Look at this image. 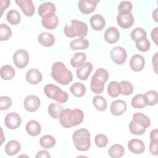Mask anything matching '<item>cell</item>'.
Instances as JSON below:
<instances>
[{
  "instance_id": "20",
  "label": "cell",
  "mask_w": 158,
  "mask_h": 158,
  "mask_svg": "<svg viewBox=\"0 0 158 158\" xmlns=\"http://www.w3.org/2000/svg\"><path fill=\"white\" fill-rule=\"evenodd\" d=\"M25 78L30 84L36 85L41 81L43 76L41 72L38 69H31L26 73Z\"/></svg>"
},
{
  "instance_id": "7",
  "label": "cell",
  "mask_w": 158,
  "mask_h": 158,
  "mask_svg": "<svg viewBox=\"0 0 158 158\" xmlns=\"http://www.w3.org/2000/svg\"><path fill=\"white\" fill-rule=\"evenodd\" d=\"M13 62L15 66L19 69L25 67L29 62L28 52L23 49L17 50L13 55Z\"/></svg>"
},
{
  "instance_id": "42",
  "label": "cell",
  "mask_w": 158,
  "mask_h": 158,
  "mask_svg": "<svg viewBox=\"0 0 158 158\" xmlns=\"http://www.w3.org/2000/svg\"><path fill=\"white\" fill-rule=\"evenodd\" d=\"M133 5L131 2L128 1H122L118 6V11L120 14H127L131 13Z\"/></svg>"
},
{
  "instance_id": "33",
  "label": "cell",
  "mask_w": 158,
  "mask_h": 158,
  "mask_svg": "<svg viewBox=\"0 0 158 158\" xmlns=\"http://www.w3.org/2000/svg\"><path fill=\"white\" fill-rule=\"evenodd\" d=\"M86 59V56L84 52H77L70 59V63L73 67H78L84 64Z\"/></svg>"
},
{
  "instance_id": "12",
  "label": "cell",
  "mask_w": 158,
  "mask_h": 158,
  "mask_svg": "<svg viewBox=\"0 0 158 158\" xmlns=\"http://www.w3.org/2000/svg\"><path fill=\"white\" fill-rule=\"evenodd\" d=\"M40 99L35 95H29L25 98L23 101V106L25 109L30 112H33L38 110L40 106Z\"/></svg>"
},
{
  "instance_id": "53",
  "label": "cell",
  "mask_w": 158,
  "mask_h": 158,
  "mask_svg": "<svg viewBox=\"0 0 158 158\" xmlns=\"http://www.w3.org/2000/svg\"><path fill=\"white\" fill-rule=\"evenodd\" d=\"M157 10H158V8H156L154 11L152 12V17L154 18V20L156 22H158V19H157Z\"/></svg>"
},
{
  "instance_id": "34",
  "label": "cell",
  "mask_w": 158,
  "mask_h": 158,
  "mask_svg": "<svg viewBox=\"0 0 158 158\" xmlns=\"http://www.w3.org/2000/svg\"><path fill=\"white\" fill-rule=\"evenodd\" d=\"M131 106L135 109L145 107L147 105L144 94H138L135 95L131 101Z\"/></svg>"
},
{
  "instance_id": "37",
  "label": "cell",
  "mask_w": 158,
  "mask_h": 158,
  "mask_svg": "<svg viewBox=\"0 0 158 158\" xmlns=\"http://www.w3.org/2000/svg\"><path fill=\"white\" fill-rule=\"evenodd\" d=\"M120 93L125 96L130 95L132 94L134 90L133 85L128 81H122L119 83Z\"/></svg>"
},
{
  "instance_id": "54",
  "label": "cell",
  "mask_w": 158,
  "mask_h": 158,
  "mask_svg": "<svg viewBox=\"0 0 158 158\" xmlns=\"http://www.w3.org/2000/svg\"><path fill=\"white\" fill-rule=\"evenodd\" d=\"M1 133H2V142L1 143V145H2V143H3V132H2V128H1Z\"/></svg>"
},
{
  "instance_id": "49",
  "label": "cell",
  "mask_w": 158,
  "mask_h": 158,
  "mask_svg": "<svg viewBox=\"0 0 158 158\" xmlns=\"http://www.w3.org/2000/svg\"><path fill=\"white\" fill-rule=\"evenodd\" d=\"M150 139L151 142L158 143V130L154 129L150 133Z\"/></svg>"
},
{
  "instance_id": "43",
  "label": "cell",
  "mask_w": 158,
  "mask_h": 158,
  "mask_svg": "<svg viewBox=\"0 0 158 158\" xmlns=\"http://www.w3.org/2000/svg\"><path fill=\"white\" fill-rule=\"evenodd\" d=\"M129 130L130 132L133 135H141L145 133L146 128L140 126L139 125L131 120L129 124Z\"/></svg>"
},
{
  "instance_id": "25",
  "label": "cell",
  "mask_w": 158,
  "mask_h": 158,
  "mask_svg": "<svg viewBox=\"0 0 158 158\" xmlns=\"http://www.w3.org/2000/svg\"><path fill=\"white\" fill-rule=\"evenodd\" d=\"M25 130L27 133L30 136H36L41 133V127L37 121L30 120L27 123Z\"/></svg>"
},
{
  "instance_id": "19",
  "label": "cell",
  "mask_w": 158,
  "mask_h": 158,
  "mask_svg": "<svg viewBox=\"0 0 158 158\" xmlns=\"http://www.w3.org/2000/svg\"><path fill=\"white\" fill-rule=\"evenodd\" d=\"M104 38L108 43L114 44L118 41L120 38L119 31L114 27H109L104 32Z\"/></svg>"
},
{
  "instance_id": "26",
  "label": "cell",
  "mask_w": 158,
  "mask_h": 158,
  "mask_svg": "<svg viewBox=\"0 0 158 158\" xmlns=\"http://www.w3.org/2000/svg\"><path fill=\"white\" fill-rule=\"evenodd\" d=\"M133 122L136 123L137 124L139 125L140 126L144 128H148L150 126L151 121L149 118L146 115L144 114L141 112H136L133 115Z\"/></svg>"
},
{
  "instance_id": "32",
  "label": "cell",
  "mask_w": 158,
  "mask_h": 158,
  "mask_svg": "<svg viewBox=\"0 0 158 158\" xmlns=\"http://www.w3.org/2000/svg\"><path fill=\"white\" fill-rule=\"evenodd\" d=\"M40 144L42 148L44 149H51L55 146L56 139L52 136L46 135L40 138Z\"/></svg>"
},
{
  "instance_id": "24",
  "label": "cell",
  "mask_w": 158,
  "mask_h": 158,
  "mask_svg": "<svg viewBox=\"0 0 158 158\" xmlns=\"http://www.w3.org/2000/svg\"><path fill=\"white\" fill-rule=\"evenodd\" d=\"M89 45V41L84 38H79L73 40L70 43V48L73 51L86 49L88 48Z\"/></svg>"
},
{
  "instance_id": "28",
  "label": "cell",
  "mask_w": 158,
  "mask_h": 158,
  "mask_svg": "<svg viewBox=\"0 0 158 158\" xmlns=\"http://www.w3.org/2000/svg\"><path fill=\"white\" fill-rule=\"evenodd\" d=\"M41 23L45 28L52 30L57 27L59 23V18L55 14L49 17L42 19Z\"/></svg>"
},
{
  "instance_id": "27",
  "label": "cell",
  "mask_w": 158,
  "mask_h": 158,
  "mask_svg": "<svg viewBox=\"0 0 158 158\" xmlns=\"http://www.w3.org/2000/svg\"><path fill=\"white\" fill-rule=\"evenodd\" d=\"M64 109L63 107L59 103L52 102L49 105L48 111L51 117L55 119H58Z\"/></svg>"
},
{
  "instance_id": "14",
  "label": "cell",
  "mask_w": 158,
  "mask_h": 158,
  "mask_svg": "<svg viewBox=\"0 0 158 158\" xmlns=\"http://www.w3.org/2000/svg\"><path fill=\"white\" fill-rule=\"evenodd\" d=\"M127 105L125 101L122 99H117L111 103L110 110L112 115L115 116H119L122 115L127 110Z\"/></svg>"
},
{
  "instance_id": "1",
  "label": "cell",
  "mask_w": 158,
  "mask_h": 158,
  "mask_svg": "<svg viewBox=\"0 0 158 158\" xmlns=\"http://www.w3.org/2000/svg\"><path fill=\"white\" fill-rule=\"evenodd\" d=\"M84 114L80 109H65L59 118L60 125L66 128L80 125L83 120Z\"/></svg>"
},
{
  "instance_id": "50",
  "label": "cell",
  "mask_w": 158,
  "mask_h": 158,
  "mask_svg": "<svg viewBox=\"0 0 158 158\" xmlns=\"http://www.w3.org/2000/svg\"><path fill=\"white\" fill-rule=\"evenodd\" d=\"M157 35H158V27H155L153 28L151 33V37L152 41L155 43L156 45L158 44L157 43Z\"/></svg>"
},
{
  "instance_id": "36",
  "label": "cell",
  "mask_w": 158,
  "mask_h": 158,
  "mask_svg": "<svg viewBox=\"0 0 158 158\" xmlns=\"http://www.w3.org/2000/svg\"><path fill=\"white\" fill-rule=\"evenodd\" d=\"M146 105L152 106L157 104L158 102V94L156 91L150 90L146 93L144 94Z\"/></svg>"
},
{
  "instance_id": "16",
  "label": "cell",
  "mask_w": 158,
  "mask_h": 158,
  "mask_svg": "<svg viewBox=\"0 0 158 158\" xmlns=\"http://www.w3.org/2000/svg\"><path fill=\"white\" fill-rule=\"evenodd\" d=\"M128 148L131 152L140 154L144 152L146 146L142 140L139 139H131L128 143Z\"/></svg>"
},
{
  "instance_id": "52",
  "label": "cell",
  "mask_w": 158,
  "mask_h": 158,
  "mask_svg": "<svg viewBox=\"0 0 158 158\" xmlns=\"http://www.w3.org/2000/svg\"><path fill=\"white\" fill-rule=\"evenodd\" d=\"M157 54H158V52H156L154 56L152 57V65H153V67H154V72L156 73H157Z\"/></svg>"
},
{
  "instance_id": "3",
  "label": "cell",
  "mask_w": 158,
  "mask_h": 158,
  "mask_svg": "<svg viewBox=\"0 0 158 158\" xmlns=\"http://www.w3.org/2000/svg\"><path fill=\"white\" fill-rule=\"evenodd\" d=\"M64 34L69 38L78 36L84 38L88 33V26L86 23L78 20H71L67 23L64 29Z\"/></svg>"
},
{
  "instance_id": "4",
  "label": "cell",
  "mask_w": 158,
  "mask_h": 158,
  "mask_svg": "<svg viewBox=\"0 0 158 158\" xmlns=\"http://www.w3.org/2000/svg\"><path fill=\"white\" fill-rule=\"evenodd\" d=\"M72 140L75 148L80 151H86L91 146L90 133L86 128H80L74 131Z\"/></svg>"
},
{
  "instance_id": "21",
  "label": "cell",
  "mask_w": 158,
  "mask_h": 158,
  "mask_svg": "<svg viewBox=\"0 0 158 158\" xmlns=\"http://www.w3.org/2000/svg\"><path fill=\"white\" fill-rule=\"evenodd\" d=\"M89 22L93 29L96 31L102 30L106 25L105 19L100 14H94L92 15L90 18Z\"/></svg>"
},
{
  "instance_id": "41",
  "label": "cell",
  "mask_w": 158,
  "mask_h": 158,
  "mask_svg": "<svg viewBox=\"0 0 158 158\" xmlns=\"http://www.w3.org/2000/svg\"><path fill=\"white\" fill-rule=\"evenodd\" d=\"M0 27V40H8L12 36L11 28L5 23H1Z\"/></svg>"
},
{
  "instance_id": "30",
  "label": "cell",
  "mask_w": 158,
  "mask_h": 158,
  "mask_svg": "<svg viewBox=\"0 0 158 158\" xmlns=\"http://www.w3.org/2000/svg\"><path fill=\"white\" fill-rule=\"evenodd\" d=\"M124 148L119 144H113L108 151V154L112 158H120L124 154Z\"/></svg>"
},
{
  "instance_id": "6",
  "label": "cell",
  "mask_w": 158,
  "mask_h": 158,
  "mask_svg": "<svg viewBox=\"0 0 158 158\" xmlns=\"http://www.w3.org/2000/svg\"><path fill=\"white\" fill-rule=\"evenodd\" d=\"M44 92L49 98L54 99L60 104L65 103L69 98L67 92L52 83H49L44 86Z\"/></svg>"
},
{
  "instance_id": "46",
  "label": "cell",
  "mask_w": 158,
  "mask_h": 158,
  "mask_svg": "<svg viewBox=\"0 0 158 158\" xmlns=\"http://www.w3.org/2000/svg\"><path fill=\"white\" fill-rule=\"evenodd\" d=\"M12 105V99L6 96L0 97V110L8 109Z\"/></svg>"
},
{
  "instance_id": "31",
  "label": "cell",
  "mask_w": 158,
  "mask_h": 158,
  "mask_svg": "<svg viewBox=\"0 0 158 158\" xmlns=\"http://www.w3.org/2000/svg\"><path fill=\"white\" fill-rule=\"evenodd\" d=\"M15 75L14 69L9 65H3L1 69V77L3 80H11Z\"/></svg>"
},
{
  "instance_id": "29",
  "label": "cell",
  "mask_w": 158,
  "mask_h": 158,
  "mask_svg": "<svg viewBox=\"0 0 158 158\" xmlns=\"http://www.w3.org/2000/svg\"><path fill=\"white\" fill-rule=\"evenodd\" d=\"M70 90L74 96L80 98L85 94L86 87L82 83L76 82L70 86Z\"/></svg>"
},
{
  "instance_id": "35",
  "label": "cell",
  "mask_w": 158,
  "mask_h": 158,
  "mask_svg": "<svg viewBox=\"0 0 158 158\" xmlns=\"http://www.w3.org/2000/svg\"><path fill=\"white\" fill-rule=\"evenodd\" d=\"M93 104L94 107L99 110L104 111L106 109L107 104L106 99L102 96H96L93 99Z\"/></svg>"
},
{
  "instance_id": "17",
  "label": "cell",
  "mask_w": 158,
  "mask_h": 158,
  "mask_svg": "<svg viewBox=\"0 0 158 158\" xmlns=\"http://www.w3.org/2000/svg\"><path fill=\"white\" fill-rule=\"evenodd\" d=\"M145 65V59L141 55L135 54L130 60V66L135 72L141 71Z\"/></svg>"
},
{
  "instance_id": "40",
  "label": "cell",
  "mask_w": 158,
  "mask_h": 158,
  "mask_svg": "<svg viewBox=\"0 0 158 158\" xmlns=\"http://www.w3.org/2000/svg\"><path fill=\"white\" fill-rule=\"evenodd\" d=\"M135 42L136 48L141 52H147L150 49L151 44L147 37L141 38L136 41Z\"/></svg>"
},
{
  "instance_id": "8",
  "label": "cell",
  "mask_w": 158,
  "mask_h": 158,
  "mask_svg": "<svg viewBox=\"0 0 158 158\" xmlns=\"http://www.w3.org/2000/svg\"><path fill=\"white\" fill-rule=\"evenodd\" d=\"M127 54L126 50L120 46L114 48L110 51V57L115 64L118 65L123 64L127 59Z\"/></svg>"
},
{
  "instance_id": "47",
  "label": "cell",
  "mask_w": 158,
  "mask_h": 158,
  "mask_svg": "<svg viewBox=\"0 0 158 158\" xmlns=\"http://www.w3.org/2000/svg\"><path fill=\"white\" fill-rule=\"evenodd\" d=\"M149 151L153 156L158 154V143L150 142L149 143Z\"/></svg>"
},
{
  "instance_id": "18",
  "label": "cell",
  "mask_w": 158,
  "mask_h": 158,
  "mask_svg": "<svg viewBox=\"0 0 158 158\" xmlns=\"http://www.w3.org/2000/svg\"><path fill=\"white\" fill-rule=\"evenodd\" d=\"M93 70V65L91 62H87L84 63L82 65L78 67L76 70V74L78 78L81 80H86L88 79L89 75Z\"/></svg>"
},
{
  "instance_id": "22",
  "label": "cell",
  "mask_w": 158,
  "mask_h": 158,
  "mask_svg": "<svg viewBox=\"0 0 158 158\" xmlns=\"http://www.w3.org/2000/svg\"><path fill=\"white\" fill-rule=\"evenodd\" d=\"M38 41L44 47H51L55 43V38L49 32H43L38 35Z\"/></svg>"
},
{
  "instance_id": "11",
  "label": "cell",
  "mask_w": 158,
  "mask_h": 158,
  "mask_svg": "<svg viewBox=\"0 0 158 158\" xmlns=\"http://www.w3.org/2000/svg\"><path fill=\"white\" fill-rule=\"evenodd\" d=\"M99 2V0H80L78 3V7L83 14H89L95 10Z\"/></svg>"
},
{
  "instance_id": "9",
  "label": "cell",
  "mask_w": 158,
  "mask_h": 158,
  "mask_svg": "<svg viewBox=\"0 0 158 158\" xmlns=\"http://www.w3.org/2000/svg\"><path fill=\"white\" fill-rule=\"evenodd\" d=\"M56 10V6L52 2H45L40 5L38 14L42 19H45L55 15Z\"/></svg>"
},
{
  "instance_id": "51",
  "label": "cell",
  "mask_w": 158,
  "mask_h": 158,
  "mask_svg": "<svg viewBox=\"0 0 158 158\" xmlns=\"http://www.w3.org/2000/svg\"><path fill=\"white\" fill-rule=\"evenodd\" d=\"M36 158H40V157H45V158H49L51 157V155L49 153L46 151V150H41L38 152L37 154L35 156Z\"/></svg>"
},
{
  "instance_id": "48",
  "label": "cell",
  "mask_w": 158,
  "mask_h": 158,
  "mask_svg": "<svg viewBox=\"0 0 158 158\" xmlns=\"http://www.w3.org/2000/svg\"><path fill=\"white\" fill-rule=\"evenodd\" d=\"M0 3H1V6H0L1 17L2 15L4 10L9 7V6L10 5V2L9 0H1Z\"/></svg>"
},
{
  "instance_id": "38",
  "label": "cell",
  "mask_w": 158,
  "mask_h": 158,
  "mask_svg": "<svg viewBox=\"0 0 158 158\" xmlns=\"http://www.w3.org/2000/svg\"><path fill=\"white\" fill-rule=\"evenodd\" d=\"M6 19L7 22L11 25H17L20 22L21 17L19 13L14 10L12 9L8 11L6 15Z\"/></svg>"
},
{
  "instance_id": "5",
  "label": "cell",
  "mask_w": 158,
  "mask_h": 158,
  "mask_svg": "<svg viewBox=\"0 0 158 158\" xmlns=\"http://www.w3.org/2000/svg\"><path fill=\"white\" fill-rule=\"evenodd\" d=\"M109 79L107 71L103 68L98 69L93 75L90 88L94 94H100L104 91V84Z\"/></svg>"
},
{
  "instance_id": "2",
  "label": "cell",
  "mask_w": 158,
  "mask_h": 158,
  "mask_svg": "<svg viewBox=\"0 0 158 158\" xmlns=\"http://www.w3.org/2000/svg\"><path fill=\"white\" fill-rule=\"evenodd\" d=\"M51 76L59 84L67 85L73 80V75L62 62H56L52 64Z\"/></svg>"
},
{
  "instance_id": "44",
  "label": "cell",
  "mask_w": 158,
  "mask_h": 158,
  "mask_svg": "<svg viewBox=\"0 0 158 158\" xmlns=\"http://www.w3.org/2000/svg\"><path fill=\"white\" fill-rule=\"evenodd\" d=\"M130 36L133 41H136L141 38L147 37V33L143 28L137 27L131 31Z\"/></svg>"
},
{
  "instance_id": "13",
  "label": "cell",
  "mask_w": 158,
  "mask_h": 158,
  "mask_svg": "<svg viewBox=\"0 0 158 158\" xmlns=\"http://www.w3.org/2000/svg\"><path fill=\"white\" fill-rule=\"evenodd\" d=\"M15 3L27 17H31L35 12V7L31 0H16Z\"/></svg>"
},
{
  "instance_id": "23",
  "label": "cell",
  "mask_w": 158,
  "mask_h": 158,
  "mask_svg": "<svg viewBox=\"0 0 158 158\" xmlns=\"http://www.w3.org/2000/svg\"><path fill=\"white\" fill-rule=\"evenodd\" d=\"M21 149V144L17 140H10L5 146L4 151L8 156H14Z\"/></svg>"
},
{
  "instance_id": "15",
  "label": "cell",
  "mask_w": 158,
  "mask_h": 158,
  "mask_svg": "<svg viewBox=\"0 0 158 158\" xmlns=\"http://www.w3.org/2000/svg\"><path fill=\"white\" fill-rule=\"evenodd\" d=\"M117 22L122 28L127 29L130 28L134 23V17L131 13L127 14H120L117 16Z\"/></svg>"
},
{
  "instance_id": "10",
  "label": "cell",
  "mask_w": 158,
  "mask_h": 158,
  "mask_svg": "<svg viewBox=\"0 0 158 158\" xmlns=\"http://www.w3.org/2000/svg\"><path fill=\"white\" fill-rule=\"evenodd\" d=\"M6 126L10 130L18 128L21 125L22 120L20 115L16 112H10L5 117L4 120Z\"/></svg>"
},
{
  "instance_id": "39",
  "label": "cell",
  "mask_w": 158,
  "mask_h": 158,
  "mask_svg": "<svg viewBox=\"0 0 158 158\" xmlns=\"http://www.w3.org/2000/svg\"><path fill=\"white\" fill-rule=\"evenodd\" d=\"M107 93L112 98L117 97L120 94L119 83L116 81H112L108 85Z\"/></svg>"
},
{
  "instance_id": "45",
  "label": "cell",
  "mask_w": 158,
  "mask_h": 158,
  "mask_svg": "<svg viewBox=\"0 0 158 158\" xmlns=\"http://www.w3.org/2000/svg\"><path fill=\"white\" fill-rule=\"evenodd\" d=\"M94 143L98 147L101 148H104L107 145L108 138L105 135L99 133L95 136Z\"/></svg>"
}]
</instances>
